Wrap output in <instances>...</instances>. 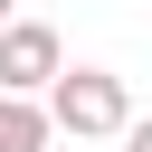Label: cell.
Wrapping results in <instances>:
<instances>
[{
  "mask_svg": "<svg viewBox=\"0 0 152 152\" xmlns=\"http://www.w3.org/2000/svg\"><path fill=\"white\" fill-rule=\"evenodd\" d=\"M48 114H57V133H76V142H95V133H133V124H142L133 95H124V76H104V66H66L57 95H48Z\"/></svg>",
  "mask_w": 152,
  "mask_h": 152,
  "instance_id": "cell-1",
  "label": "cell"
},
{
  "mask_svg": "<svg viewBox=\"0 0 152 152\" xmlns=\"http://www.w3.org/2000/svg\"><path fill=\"white\" fill-rule=\"evenodd\" d=\"M48 133H57V114L38 95H0V152H48Z\"/></svg>",
  "mask_w": 152,
  "mask_h": 152,
  "instance_id": "cell-3",
  "label": "cell"
},
{
  "mask_svg": "<svg viewBox=\"0 0 152 152\" xmlns=\"http://www.w3.org/2000/svg\"><path fill=\"white\" fill-rule=\"evenodd\" d=\"M57 76H66V48H57V28L48 19H10V38H0V95H57Z\"/></svg>",
  "mask_w": 152,
  "mask_h": 152,
  "instance_id": "cell-2",
  "label": "cell"
},
{
  "mask_svg": "<svg viewBox=\"0 0 152 152\" xmlns=\"http://www.w3.org/2000/svg\"><path fill=\"white\" fill-rule=\"evenodd\" d=\"M124 152H152V114H142V124H133V133H124Z\"/></svg>",
  "mask_w": 152,
  "mask_h": 152,
  "instance_id": "cell-4",
  "label": "cell"
}]
</instances>
